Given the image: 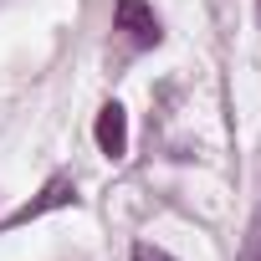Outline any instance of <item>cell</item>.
<instances>
[{"label":"cell","instance_id":"obj_1","mask_svg":"<svg viewBox=\"0 0 261 261\" xmlns=\"http://www.w3.org/2000/svg\"><path fill=\"white\" fill-rule=\"evenodd\" d=\"M113 31H123V41L139 46V51L159 46V36H164L149 0H118V6H113Z\"/></svg>","mask_w":261,"mask_h":261},{"label":"cell","instance_id":"obj_2","mask_svg":"<svg viewBox=\"0 0 261 261\" xmlns=\"http://www.w3.org/2000/svg\"><path fill=\"white\" fill-rule=\"evenodd\" d=\"M92 139H97V149H102L108 159H123V154H128V113H123L118 102H108V108L97 113Z\"/></svg>","mask_w":261,"mask_h":261},{"label":"cell","instance_id":"obj_4","mask_svg":"<svg viewBox=\"0 0 261 261\" xmlns=\"http://www.w3.org/2000/svg\"><path fill=\"white\" fill-rule=\"evenodd\" d=\"M134 261H174V256H169V251H159V246H149V241H144V246H134Z\"/></svg>","mask_w":261,"mask_h":261},{"label":"cell","instance_id":"obj_3","mask_svg":"<svg viewBox=\"0 0 261 261\" xmlns=\"http://www.w3.org/2000/svg\"><path fill=\"white\" fill-rule=\"evenodd\" d=\"M72 200H77V185H72L67 174H51V179H46V190H41L31 205H21L6 225H26V220H36V215H46V210H57V205H72Z\"/></svg>","mask_w":261,"mask_h":261},{"label":"cell","instance_id":"obj_5","mask_svg":"<svg viewBox=\"0 0 261 261\" xmlns=\"http://www.w3.org/2000/svg\"><path fill=\"white\" fill-rule=\"evenodd\" d=\"M256 6H261V0H256Z\"/></svg>","mask_w":261,"mask_h":261}]
</instances>
